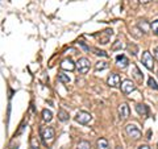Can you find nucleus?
Instances as JSON below:
<instances>
[{"label":"nucleus","mask_w":158,"mask_h":149,"mask_svg":"<svg viewBox=\"0 0 158 149\" xmlns=\"http://www.w3.org/2000/svg\"><path fill=\"white\" fill-rule=\"evenodd\" d=\"M40 133H41V138L42 143L45 145H49L54 141V137H56V132L52 127H41L40 128Z\"/></svg>","instance_id":"obj_1"},{"label":"nucleus","mask_w":158,"mask_h":149,"mask_svg":"<svg viewBox=\"0 0 158 149\" xmlns=\"http://www.w3.org/2000/svg\"><path fill=\"white\" fill-rule=\"evenodd\" d=\"M125 132L131 138H133V140H138V138H141V136H142L141 131L138 130V127L136 124H128L125 127Z\"/></svg>","instance_id":"obj_2"},{"label":"nucleus","mask_w":158,"mask_h":149,"mask_svg":"<svg viewBox=\"0 0 158 149\" xmlns=\"http://www.w3.org/2000/svg\"><path fill=\"white\" fill-rule=\"evenodd\" d=\"M141 62H142V65L148 69V70H153V69H154V59H153V56L150 54V52L145 50L144 53H142Z\"/></svg>","instance_id":"obj_3"},{"label":"nucleus","mask_w":158,"mask_h":149,"mask_svg":"<svg viewBox=\"0 0 158 149\" xmlns=\"http://www.w3.org/2000/svg\"><path fill=\"white\" fill-rule=\"evenodd\" d=\"M77 70L79 71V74H87L88 71H90V61H88L87 58H79L78 62H77Z\"/></svg>","instance_id":"obj_4"},{"label":"nucleus","mask_w":158,"mask_h":149,"mask_svg":"<svg viewBox=\"0 0 158 149\" xmlns=\"http://www.w3.org/2000/svg\"><path fill=\"white\" fill-rule=\"evenodd\" d=\"M112 34H113L112 29H106V31L100 32V34H96L99 44H102V45H106V44H108V41H110V38H111Z\"/></svg>","instance_id":"obj_5"},{"label":"nucleus","mask_w":158,"mask_h":149,"mask_svg":"<svg viewBox=\"0 0 158 149\" xmlns=\"http://www.w3.org/2000/svg\"><path fill=\"white\" fill-rule=\"evenodd\" d=\"M91 119H92L91 113L90 112H86V111H79L77 113V116H75V120L79 124H88V123L91 121Z\"/></svg>","instance_id":"obj_6"},{"label":"nucleus","mask_w":158,"mask_h":149,"mask_svg":"<svg viewBox=\"0 0 158 149\" xmlns=\"http://www.w3.org/2000/svg\"><path fill=\"white\" fill-rule=\"evenodd\" d=\"M136 90V84L133 81H131V79H125V81H123L121 83V91L123 94H131L132 91H135Z\"/></svg>","instance_id":"obj_7"},{"label":"nucleus","mask_w":158,"mask_h":149,"mask_svg":"<svg viewBox=\"0 0 158 149\" xmlns=\"http://www.w3.org/2000/svg\"><path fill=\"white\" fill-rule=\"evenodd\" d=\"M107 83H108V86H110V87H113V88L118 87V86H120V83H121L120 75H118L117 73H112V74H110V77L107 78Z\"/></svg>","instance_id":"obj_8"},{"label":"nucleus","mask_w":158,"mask_h":149,"mask_svg":"<svg viewBox=\"0 0 158 149\" xmlns=\"http://www.w3.org/2000/svg\"><path fill=\"white\" fill-rule=\"evenodd\" d=\"M129 113H131V110L127 103H123L118 106V116H120L121 120H125V119L129 117Z\"/></svg>","instance_id":"obj_9"},{"label":"nucleus","mask_w":158,"mask_h":149,"mask_svg":"<svg viewBox=\"0 0 158 149\" xmlns=\"http://www.w3.org/2000/svg\"><path fill=\"white\" fill-rule=\"evenodd\" d=\"M136 111H137L138 115H141V116H148L149 115V107H148L146 104H144V103L136 104Z\"/></svg>","instance_id":"obj_10"},{"label":"nucleus","mask_w":158,"mask_h":149,"mask_svg":"<svg viewBox=\"0 0 158 149\" xmlns=\"http://www.w3.org/2000/svg\"><path fill=\"white\" fill-rule=\"evenodd\" d=\"M61 67L63 69V70H69V71H73L74 69H75V63L73 62L71 58H66L63 59L62 63H61Z\"/></svg>","instance_id":"obj_11"},{"label":"nucleus","mask_w":158,"mask_h":149,"mask_svg":"<svg viewBox=\"0 0 158 149\" xmlns=\"http://www.w3.org/2000/svg\"><path fill=\"white\" fill-rule=\"evenodd\" d=\"M116 63L121 69H125L128 65H129V59H128L124 54H118V56L116 57Z\"/></svg>","instance_id":"obj_12"},{"label":"nucleus","mask_w":158,"mask_h":149,"mask_svg":"<svg viewBox=\"0 0 158 149\" xmlns=\"http://www.w3.org/2000/svg\"><path fill=\"white\" fill-rule=\"evenodd\" d=\"M132 75H133V78H135L138 83H141V82H142V79H144V75H142L141 71L138 70V67L135 66V65L132 66Z\"/></svg>","instance_id":"obj_13"},{"label":"nucleus","mask_w":158,"mask_h":149,"mask_svg":"<svg viewBox=\"0 0 158 149\" xmlns=\"http://www.w3.org/2000/svg\"><path fill=\"white\" fill-rule=\"evenodd\" d=\"M96 148L98 149H110V143L107 138H99L96 141Z\"/></svg>","instance_id":"obj_14"},{"label":"nucleus","mask_w":158,"mask_h":149,"mask_svg":"<svg viewBox=\"0 0 158 149\" xmlns=\"http://www.w3.org/2000/svg\"><path fill=\"white\" fill-rule=\"evenodd\" d=\"M137 27L140 28L144 33H148V32H149V29H150V24H148L146 20H140L138 24H137Z\"/></svg>","instance_id":"obj_15"},{"label":"nucleus","mask_w":158,"mask_h":149,"mask_svg":"<svg viewBox=\"0 0 158 149\" xmlns=\"http://www.w3.org/2000/svg\"><path fill=\"white\" fill-rule=\"evenodd\" d=\"M69 117H70V115H69V112L66 110H63V108H61V110L58 111V119L61 121H67Z\"/></svg>","instance_id":"obj_16"},{"label":"nucleus","mask_w":158,"mask_h":149,"mask_svg":"<svg viewBox=\"0 0 158 149\" xmlns=\"http://www.w3.org/2000/svg\"><path fill=\"white\" fill-rule=\"evenodd\" d=\"M42 119H44V121H52V119H53V112L50 110H44L42 111Z\"/></svg>","instance_id":"obj_17"},{"label":"nucleus","mask_w":158,"mask_h":149,"mask_svg":"<svg viewBox=\"0 0 158 149\" xmlns=\"http://www.w3.org/2000/svg\"><path fill=\"white\" fill-rule=\"evenodd\" d=\"M108 67V63L104 62V61H99L95 63V70L96 71H102V70H106V69Z\"/></svg>","instance_id":"obj_18"},{"label":"nucleus","mask_w":158,"mask_h":149,"mask_svg":"<svg viewBox=\"0 0 158 149\" xmlns=\"http://www.w3.org/2000/svg\"><path fill=\"white\" fill-rule=\"evenodd\" d=\"M57 79L59 82H62V83H69V82H70V77L66 75V74H63V73H59Z\"/></svg>","instance_id":"obj_19"},{"label":"nucleus","mask_w":158,"mask_h":149,"mask_svg":"<svg viewBox=\"0 0 158 149\" xmlns=\"http://www.w3.org/2000/svg\"><path fill=\"white\" fill-rule=\"evenodd\" d=\"M77 149H91V144L86 140H82V141H79Z\"/></svg>","instance_id":"obj_20"},{"label":"nucleus","mask_w":158,"mask_h":149,"mask_svg":"<svg viewBox=\"0 0 158 149\" xmlns=\"http://www.w3.org/2000/svg\"><path fill=\"white\" fill-rule=\"evenodd\" d=\"M31 149H40V143L37 137H31Z\"/></svg>","instance_id":"obj_21"},{"label":"nucleus","mask_w":158,"mask_h":149,"mask_svg":"<svg viewBox=\"0 0 158 149\" xmlns=\"http://www.w3.org/2000/svg\"><path fill=\"white\" fill-rule=\"evenodd\" d=\"M91 50L96 54V56H99V57H108V54L104 52V50H100V49H96V48H92Z\"/></svg>","instance_id":"obj_22"},{"label":"nucleus","mask_w":158,"mask_h":149,"mask_svg":"<svg viewBox=\"0 0 158 149\" xmlns=\"http://www.w3.org/2000/svg\"><path fill=\"white\" fill-rule=\"evenodd\" d=\"M148 84H149V87L150 88H153V90H158V84H157V82L153 79L152 77L148 79Z\"/></svg>","instance_id":"obj_23"},{"label":"nucleus","mask_w":158,"mask_h":149,"mask_svg":"<svg viewBox=\"0 0 158 149\" xmlns=\"http://www.w3.org/2000/svg\"><path fill=\"white\" fill-rule=\"evenodd\" d=\"M150 29H152V32L156 34V36H158V20H156V21H153L150 24Z\"/></svg>","instance_id":"obj_24"},{"label":"nucleus","mask_w":158,"mask_h":149,"mask_svg":"<svg viewBox=\"0 0 158 149\" xmlns=\"http://www.w3.org/2000/svg\"><path fill=\"white\" fill-rule=\"evenodd\" d=\"M118 49H123V44H121V41L117 40V41L112 45V50H118Z\"/></svg>","instance_id":"obj_25"},{"label":"nucleus","mask_w":158,"mask_h":149,"mask_svg":"<svg viewBox=\"0 0 158 149\" xmlns=\"http://www.w3.org/2000/svg\"><path fill=\"white\" fill-rule=\"evenodd\" d=\"M128 49L131 50V53L133 54V56H136V54H137V46L136 45H129V46H128Z\"/></svg>","instance_id":"obj_26"},{"label":"nucleus","mask_w":158,"mask_h":149,"mask_svg":"<svg viewBox=\"0 0 158 149\" xmlns=\"http://www.w3.org/2000/svg\"><path fill=\"white\" fill-rule=\"evenodd\" d=\"M137 149H150V147L149 145H140Z\"/></svg>","instance_id":"obj_27"},{"label":"nucleus","mask_w":158,"mask_h":149,"mask_svg":"<svg viewBox=\"0 0 158 149\" xmlns=\"http://www.w3.org/2000/svg\"><path fill=\"white\" fill-rule=\"evenodd\" d=\"M154 57H156V58L158 59V46H157V48L154 49Z\"/></svg>","instance_id":"obj_28"},{"label":"nucleus","mask_w":158,"mask_h":149,"mask_svg":"<svg viewBox=\"0 0 158 149\" xmlns=\"http://www.w3.org/2000/svg\"><path fill=\"white\" fill-rule=\"evenodd\" d=\"M138 2H140V3H142V4H146V3H149L150 0H138Z\"/></svg>","instance_id":"obj_29"}]
</instances>
